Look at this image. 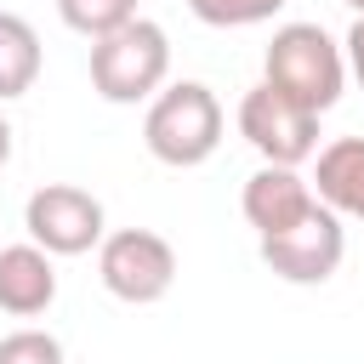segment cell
<instances>
[{"instance_id": "1", "label": "cell", "mask_w": 364, "mask_h": 364, "mask_svg": "<svg viewBox=\"0 0 364 364\" xmlns=\"http://www.w3.org/2000/svg\"><path fill=\"white\" fill-rule=\"evenodd\" d=\"M262 80H267L279 97H290L296 108L324 114V108H336L341 91H347V57H341V46H336L318 23H284V28H273V40H267Z\"/></svg>"}, {"instance_id": "2", "label": "cell", "mask_w": 364, "mask_h": 364, "mask_svg": "<svg viewBox=\"0 0 364 364\" xmlns=\"http://www.w3.org/2000/svg\"><path fill=\"white\" fill-rule=\"evenodd\" d=\"M171 80V34L154 17H131L125 28L91 40V91L114 108L154 102Z\"/></svg>"}, {"instance_id": "3", "label": "cell", "mask_w": 364, "mask_h": 364, "mask_svg": "<svg viewBox=\"0 0 364 364\" xmlns=\"http://www.w3.org/2000/svg\"><path fill=\"white\" fill-rule=\"evenodd\" d=\"M142 142L159 165L171 171H193L222 148V102L205 80H176L165 85L148 114H142Z\"/></svg>"}, {"instance_id": "4", "label": "cell", "mask_w": 364, "mask_h": 364, "mask_svg": "<svg viewBox=\"0 0 364 364\" xmlns=\"http://www.w3.org/2000/svg\"><path fill=\"white\" fill-rule=\"evenodd\" d=\"M97 279L114 301H131V307H148L159 301L171 284H176V250L165 233L154 228H119V233H102L97 245Z\"/></svg>"}, {"instance_id": "5", "label": "cell", "mask_w": 364, "mask_h": 364, "mask_svg": "<svg viewBox=\"0 0 364 364\" xmlns=\"http://www.w3.org/2000/svg\"><path fill=\"white\" fill-rule=\"evenodd\" d=\"M23 228H28V245H40L46 256H85L102 245L108 233V210L91 188L80 182H46L28 193L23 205Z\"/></svg>"}, {"instance_id": "6", "label": "cell", "mask_w": 364, "mask_h": 364, "mask_svg": "<svg viewBox=\"0 0 364 364\" xmlns=\"http://www.w3.org/2000/svg\"><path fill=\"white\" fill-rule=\"evenodd\" d=\"M239 136L262 154V165H307L318 154V114L279 97L267 80L239 97Z\"/></svg>"}, {"instance_id": "7", "label": "cell", "mask_w": 364, "mask_h": 364, "mask_svg": "<svg viewBox=\"0 0 364 364\" xmlns=\"http://www.w3.org/2000/svg\"><path fill=\"white\" fill-rule=\"evenodd\" d=\"M256 250L284 284H324V279H336V267L347 256V228L330 205H313L296 228H284L273 239H256Z\"/></svg>"}, {"instance_id": "8", "label": "cell", "mask_w": 364, "mask_h": 364, "mask_svg": "<svg viewBox=\"0 0 364 364\" xmlns=\"http://www.w3.org/2000/svg\"><path fill=\"white\" fill-rule=\"evenodd\" d=\"M313 205H318L313 199V182L296 165H262L256 176H245V193H239V210L256 228V239H273V233L296 228Z\"/></svg>"}, {"instance_id": "9", "label": "cell", "mask_w": 364, "mask_h": 364, "mask_svg": "<svg viewBox=\"0 0 364 364\" xmlns=\"http://www.w3.org/2000/svg\"><path fill=\"white\" fill-rule=\"evenodd\" d=\"M57 301V267L40 245H0V313L40 318Z\"/></svg>"}, {"instance_id": "10", "label": "cell", "mask_w": 364, "mask_h": 364, "mask_svg": "<svg viewBox=\"0 0 364 364\" xmlns=\"http://www.w3.org/2000/svg\"><path fill=\"white\" fill-rule=\"evenodd\" d=\"M313 199L336 216L364 222V136H336L313 154Z\"/></svg>"}, {"instance_id": "11", "label": "cell", "mask_w": 364, "mask_h": 364, "mask_svg": "<svg viewBox=\"0 0 364 364\" xmlns=\"http://www.w3.org/2000/svg\"><path fill=\"white\" fill-rule=\"evenodd\" d=\"M40 63H46V51H40L34 23L23 11H0V102L28 97L40 80Z\"/></svg>"}, {"instance_id": "12", "label": "cell", "mask_w": 364, "mask_h": 364, "mask_svg": "<svg viewBox=\"0 0 364 364\" xmlns=\"http://www.w3.org/2000/svg\"><path fill=\"white\" fill-rule=\"evenodd\" d=\"M57 17L74 34L102 40V34H114V28H125L136 17V0H57Z\"/></svg>"}, {"instance_id": "13", "label": "cell", "mask_w": 364, "mask_h": 364, "mask_svg": "<svg viewBox=\"0 0 364 364\" xmlns=\"http://www.w3.org/2000/svg\"><path fill=\"white\" fill-rule=\"evenodd\" d=\"M188 11L205 28H256L284 11V0H188Z\"/></svg>"}, {"instance_id": "14", "label": "cell", "mask_w": 364, "mask_h": 364, "mask_svg": "<svg viewBox=\"0 0 364 364\" xmlns=\"http://www.w3.org/2000/svg\"><path fill=\"white\" fill-rule=\"evenodd\" d=\"M0 364H68V358H63V341L51 330L23 324V330L0 336Z\"/></svg>"}, {"instance_id": "15", "label": "cell", "mask_w": 364, "mask_h": 364, "mask_svg": "<svg viewBox=\"0 0 364 364\" xmlns=\"http://www.w3.org/2000/svg\"><path fill=\"white\" fill-rule=\"evenodd\" d=\"M341 57H347V74L358 80V91H364V17L347 28V40H341Z\"/></svg>"}, {"instance_id": "16", "label": "cell", "mask_w": 364, "mask_h": 364, "mask_svg": "<svg viewBox=\"0 0 364 364\" xmlns=\"http://www.w3.org/2000/svg\"><path fill=\"white\" fill-rule=\"evenodd\" d=\"M11 136H17V131H11V119H6V114H0V171H6V165H11Z\"/></svg>"}, {"instance_id": "17", "label": "cell", "mask_w": 364, "mask_h": 364, "mask_svg": "<svg viewBox=\"0 0 364 364\" xmlns=\"http://www.w3.org/2000/svg\"><path fill=\"white\" fill-rule=\"evenodd\" d=\"M341 6H353V11H358V17H364V0H341Z\"/></svg>"}]
</instances>
